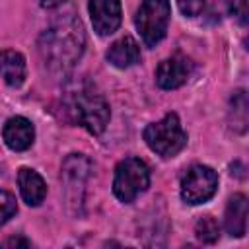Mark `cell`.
<instances>
[{
	"instance_id": "6da1fadb",
	"label": "cell",
	"mask_w": 249,
	"mask_h": 249,
	"mask_svg": "<svg viewBox=\"0 0 249 249\" xmlns=\"http://www.w3.org/2000/svg\"><path fill=\"white\" fill-rule=\"evenodd\" d=\"M41 54L49 66L66 70L70 68L84 51V29L76 19L54 23L41 35Z\"/></svg>"
},
{
	"instance_id": "7a4b0ae2",
	"label": "cell",
	"mask_w": 249,
	"mask_h": 249,
	"mask_svg": "<svg viewBox=\"0 0 249 249\" xmlns=\"http://www.w3.org/2000/svg\"><path fill=\"white\" fill-rule=\"evenodd\" d=\"M66 109L72 115V119L86 126L91 134H101L109 123V105L105 97L91 88H80L76 91H70Z\"/></svg>"
},
{
	"instance_id": "3957f363",
	"label": "cell",
	"mask_w": 249,
	"mask_h": 249,
	"mask_svg": "<svg viewBox=\"0 0 249 249\" xmlns=\"http://www.w3.org/2000/svg\"><path fill=\"white\" fill-rule=\"evenodd\" d=\"M144 140L152 152L163 158H173L187 144V132L175 113H167L161 121L152 123L144 130Z\"/></svg>"
},
{
	"instance_id": "277c9868",
	"label": "cell",
	"mask_w": 249,
	"mask_h": 249,
	"mask_svg": "<svg viewBox=\"0 0 249 249\" xmlns=\"http://www.w3.org/2000/svg\"><path fill=\"white\" fill-rule=\"evenodd\" d=\"M169 16V0H144L140 4L134 16V23L146 47H156L165 37Z\"/></svg>"
},
{
	"instance_id": "5b68a950",
	"label": "cell",
	"mask_w": 249,
	"mask_h": 249,
	"mask_svg": "<svg viewBox=\"0 0 249 249\" xmlns=\"http://www.w3.org/2000/svg\"><path fill=\"white\" fill-rule=\"evenodd\" d=\"M150 185V169L140 158H126L115 169L113 193L121 202H132Z\"/></svg>"
},
{
	"instance_id": "8992f818",
	"label": "cell",
	"mask_w": 249,
	"mask_h": 249,
	"mask_svg": "<svg viewBox=\"0 0 249 249\" xmlns=\"http://www.w3.org/2000/svg\"><path fill=\"white\" fill-rule=\"evenodd\" d=\"M218 175L208 165H193L181 179V198L187 204H202L214 196Z\"/></svg>"
},
{
	"instance_id": "52a82bcc",
	"label": "cell",
	"mask_w": 249,
	"mask_h": 249,
	"mask_svg": "<svg viewBox=\"0 0 249 249\" xmlns=\"http://www.w3.org/2000/svg\"><path fill=\"white\" fill-rule=\"evenodd\" d=\"M89 18L97 35H111L121 25V2L119 0H89Z\"/></svg>"
},
{
	"instance_id": "ba28073f",
	"label": "cell",
	"mask_w": 249,
	"mask_h": 249,
	"mask_svg": "<svg viewBox=\"0 0 249 249\" xmlns=\"http://www.w3.org/2000/svg\"><path fill=\"white\" fill-rule=\"evenodd\" d=\"M191 70H193V62L185 54H173L171 58L160 62L156 70V82L161 89H175L187 82Z\"/></svg>"
},
{
	"instance_id": "9c48e42d",
	"label": "cell",
	"mask_w": 249,
	"mask_h": 249,
	"mask_svg": "<svg viewBox=\"0 0 249 249\" xmlns=\"http://www.w3.org/2000/svg\"><path fill=\"white\" fill-rule=\"evenodd\" d=\"M2 138L10 150L23 152V150L31 148V144L35 140V128H33L31 121H27L25 117H12L6 121L4 128H2Z\"/></svg>"
},
{
	"instance_id": "30bf717a",
	"label": "cell",
	"mask_w": 249,
	"mask_h": 249,
	"mask_svg": "<svg viewBox=\"0 0 249 249\" xmlns=\"http://www.w3.org/2000/svg\"><path fill=\"white\" fill-rule=\"evenodd\" d=\"M18 185H19V193L23 200L29 206H39L47 196V185L35 169L21 167L18 173Z\"/></svg>"
},
{
	"instance_id": "8fae6325",
	"label": "cell",
	"mask_w": 249,
	"mask_h": 249,
	"mask_svg": "<svg viewBox=\"0 0 249 249\" xmlns=\"http://www.w3.org/2000/svg\"><path fill=\"white\" fill-rule=\"evenodd\" d=\"M107 60L117 68H128L140 60V47L130 35H124L109 47Z\"/></svg>"
},
{
	"instance_id": "7c38bea8",
	"label": "cell",
	"mask_w": 249,
	"mask_h": 249,
	"mask_svg": "<svg viewBox=\"0 0 249 249\" xmlns=\"http://www.w3.org/2000/svg\"><path fill=\"white\" fill-rule=\"evenodd\" d=\"M224 224H226V230L230 235H233V237L245 235V228H247V198H245V195L237 193L228 200Z\"/></svg>"
},
{
	"instance_id": "4fadbf2b",
	"label": "cell",
	"mask_w": 249,
	"mask_h": 249,
	"mask_svg": "<svg viewBox=\"0 0 249 249\" xmlns=\"http://www.w3.org/2000/svg\"><path fill=\"white\" fill-rule=\"evenodd\" d=\"M0 76L12 88L21 86L25 78V58L18 51H0Z\"/></svg>"
},
{
	"instance_id": "5bb4252c",
	"label": "cell",
	"mask_w": 249,
	"mask_h": 249,
	"mask_svg": "<svg viewBox=\"0 0 249 249\" xmlns=\"http://www.w3.org/2000/svg\"><path fill=\"white\" fill-rule=\"evenodd\" d=\"M195 233L202 243H214L220 235V226L212 216H202L195 226Z\"/></svg>"
},
{
	"instance_id": "9a60e30c",
	"label": "cell",
	"mask_w": 249,
	"mask_h": 249,
	"mask_svg": "<svg viewBox=\"0 0 249 249\" xmlns=\"http://www.w3.org/2000/svg\"><path fill=\"white\" fill-rule=\"evenodd\" d=\"M16 212H18V204L14 195L8 191H0V226L6 224Z\"/></svg>"
},
{
	"instance_id": "2e32d148",
	"label": "cell",
	"mask_w": 249,
	"mask_h": 249,
	"mask_svg": "<svg viewBox=\"0 0 249 249\" xmlns=\"http://www.w3.org/2000/svg\"><path fill=\"white\" fill-rule=\"evenodd\" d=\"M230 12H231V16L241 25H247V19H249V0H231L230 2Z\"/></svg>"
},
{
	"instance_id": "e0dca14e",
	"label": "cell",
	"mask_w": 249,
	"mask_h": 249,
	"mask_svg": "<svg viewBox=\"0 0 249 249\" xmlns=\"http://www.w3.org/2000/svg\"><path fill=\"white\" fill-rule=\"evenodd\" d=\"M177 6H179V10H181L185 16L195 18V16H198V14L202 12L204 0H177Z\"/></svg>"
},
{
	"instance_id": "ac0fdd59",
	"label": "cell",
	"mask_w": 249,
	"mask_h": 249,
	"mask_svg": "<svg viewBox=\"0 0 249 249\" xmlns=\"http://www.w3.org/2000/svg\"><path fill=\"white\" fill-rule=\"evenodd\" d=\"M31 243L23 237H10L8 239V247H29Z\"/></svg>"
},
{
	"instance_id": "d6986e66",
	"label": "cell",
	"mask_w": 249,
	"mask_h": 249,
	"mask_svg": "<svg viewBox=\"0 0 249 249\" xmlns=\"http://www.w3.org/2000/svg\"><path fill=\"white\" fill-rule=\"evenodd\" d=\"M43 8H47V10H51V8H56V6H60V4H64L66 0H37Z\"/></svg>"
}]
</instances>
